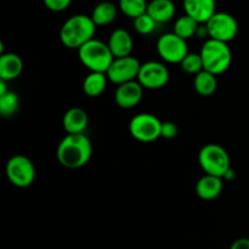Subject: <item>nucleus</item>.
<instances>
[{"label":"nucleus","mask_w":249,"mask_h":249,"mask_svg":"<svg viewBox=\"0 0 249 249\" xmlns=\"http://www.w3.org/2000/svg\"><path fill=\"white\" fill-rule=\"evenodd\" d=\"M92 156L90 139L83 134H67L60 141L56 151L58 163L68 169H78L89 163Z\"/></svg>","instance_id":"f257e3e1"},{"label":"nucleus","mask_w":249,"mask_h":249,"mask_svg":"<svg viewBox=\"0 0 249 249\" xmlns=\"http://www.w3.org/2000/svg\"><path fill=\"white\" fill-rule=\"evenodd\" d=\"M96 24L91 16L84 14L73 15L66 19L60 29V40L63 46L72 50H79L85 43L94 39Z\"/></svg>","instance_id":"f03ea898"},{"label":"nucleus","mask_w":249,"mask_h":249,"mask_svg":"<svg viewBox=\"0 0 249 249\" xmlns=\"http://www.w3.org/2000/svg\"><path fill=\"white\" fill-rule=\"evenodd\" d=\"M199 53L203 61V70L215 75L225 73L232 62V53L225 41L208 38L202 45Z\"/></svg>","instance_id":"7ed1b4c3"},{"label":"nucleus","mask_w":249,"mask_h":249,"mask_svg":"<svg viewBox=\"0 0 249 249\" xmlns=\"http://www.w3.org/2000/svg\"><path fill=\"white\" fill-rule=\"evenodd\" d=\"M78 57L82 65L90 72L102 73H107L114 60L108 44L95 38L85 43L78 50Z\"/></svg>","instance_id":"20e7f679"},{"label":"nucleus","mask_w":249,"mask_h":249,"mask_svg":"<svg viewBox=\"0 0 249 249\" xmlns=\"http://www.w3.org/2000/svg\"><path fill=\"white\" fill-rule=\"evenodd\" d=\"M198 163L206 174L223 178L231 168L230 156L223 146L207 143L198 153Z\"/></svg>","instance_id":"39448f33"},{"label":"nucleus","mask_w":249,"mask_h":249,"mask_svg":"<svg viewBox=\"0 0 249 249\" xmlns=\"http://www.w3.org/2000/svg\"><path fill=\"white\" fill-rule=\"evenodd\" d=\"M5 174L14 186L19 189L29 187L36 179V167L28 157L23 155L12 156L6 163Z\"/></svg>","instance_id":"423d86ee"},{"label":"nucleus","mask_w":249,"mask_h":249,"mask_svg":"<svg viewBox=\"0 0 249 249\" xmlns=\"http://www.w3.org/2000/svg\"><path fill=\"white\" fill-rule=\"evenodd\" d=\"M162 122L151 113H139L129 123V133L140 142H153L160 138Z\"/></svg>","instance_id":"0eeeda50"},{"label":"nucleus","mask_w":249,"mask_h":249,"mask_svg":"<svg viewBox=\"0 0 249 249\" xmlns=\"http://www.w3.org/2000/svg\"><path fill=\"white\" fill-rule=\"evenodd\" d=\"M204 26L208 32V38L225 41V43L233 40L238 33L237 19L229 12L216 11L204 23Z\"/></svg>","instance_id":"6e6552de"},{"label":"nucleus","mask_w":249,"mask_h":249,"mask_svg":"<svg viewBox=\"0 0 249 249\" xmlns=\"http://www.w3.org/2000/svg\"><path fill=\"white\" fill-rule=\"evenodd\" d=\"M156 49L160 57L167 63H180L190 53L187 40L177 36L174 32L160 36Z\"/></svg>","instance_id":"1a4fd4ad"},{"label":"nucleus","mask_w":249,"mask_h":249,"mask_svg":"<svg viewBox=\"0 0 249 249\" xmlns=\"http://www.w3.org/2000/svg\"><path fill=\"white\" fill-rule=\"evenodd\" d=\"M169 77V70L164 63L158 61H147L141 63L138 82L142 85L143 89L157 90L162 89L168 84Z\"/></svg>","instance_id":"9d476101"},{"label":"nucleus","mask_w":249,"mask_h":249,"mask_svg":"<svg viewBox=\"0 0 249 249\" xmlns=\"http://www.w3.org/2000/svg\"><path fill=\"white\" fill-rule=\"evenodd\" d=\"M140 67V61L131 55L124 56V57H114L106 74L109 82L116 85H121L123 83L138 79Z\"/></svg>","instance_id":"9b49d317"},{"label":"nucleus","mask_w":249,"mask_h":249,"mask_svg":"<svg viewBox=\"0 0 249 249\" xmlns=\"http://www.w3.org/2000/svg\"><path fill=\"white\" fill-rule=\"evenodd\" d=\"M143 87L136 80L118 85L114 92V102L123 109H130L138 106L142 100Z\"/></svg>","instance_id":"f8f14e48"},{"label":"nucleus","mask_w":249,"mask_h":249,"mask_svg":"<svg viewBox=\"0 0 249 249\" xmlns=\"http://www.w3.org/2000/svg\"><path fill=\"white\" fill-rule=\"evenodd\" d=\"M185 14L204 24L216 12L215 0H182Z\"/></svg>","instance_id":"ddd939ff"},{"label":"nucleus","mask_w":249,"mask_h":249,"mask_svg":"<svg viewBox=\"0 0 249 249\" xmlns=\"http://www.w3.org/2000/svg\"><path fill=\"white\" fill-rule=\"evenodd\" d=\"M224 189V179L223 178L215 177V175L204 174L201 179L197 181L196 194L203 201H213L218 198L221 195Z\"/></svg>","instance_id":"4468645a"},{"label":"nucleus","mask_w":249,"mask_h":249,"mask_svg":"<svg viewBox=\"0 0 249 249\" xmlns=\"http://www.w3.org/2000/svg\"><path fill=\"white\" fill-rule=\"evenodd\" d=\"M108 46L114 57H124L130 56L133 53L134 40L128 31L123 28L114 29L108 39Z\"/></svg>","instance_id":"2eb2a0df"},{"label":"nucleus","mask_w":249,"mask_h":249,"mask_svg":"<svg viewBox=\"0 0 249 249\" xmlns=\"http://www.w3.org/2000/svg\"><path fill=\"white\" fill-rule=\"evenodd\" d=\"M89 124L88 113L80 107H72L63 114L62 125L67 134H83Z\"/></svg>","instance_id":"dca6fc26"},{"label":"nucleus","mask_w":249,"mask_h":249,"mask_svg":"<svg viewBox=\"0 0 249 249\" xmlns=\"http://www.w3.org/2000/svg\"><path fill=\"white\" fill-rule=\"evenodd\" d=\"M23 71V61L21 56L14 53H4L0 55V79L11 82L21 75Z\"/></svg>","instance_id":"f3484780"},{"label":"nucleus","mask_w":249,"mask_h":249,"mask_svg":"<svg viewBox=\"0 0 249 249\" xmlns=\"http://www.w3.org/2000/svg\"><path fill=\"white\" fill-rule=\"evenodd\" d=\"M175 11V5L172 0H151L147 5V14L157 23L169 22L174 17Z\"/></svg>","instance_id":"a211bd4d"},{"label":"nucleus","mask_w":249,"mask_h":249,"mask_svg":"<svg viewBox=\"0 0 249 249\" xmlns=\"http://www.w3.org/2000/svg\"><path fill=\"white\" fill-rule=\"evenodd\" d=\"M108 77L106 73L90 72L83 82V91L88 97H97L106 90Z\"/></svg>","instance_id":"6ab92c4d"},{"label":"nucleus","mask_w":249,"mask_h":249,"mask_svg":"<svg viewBox=\"0 0 249 249\" xmlns=\"http://www.w3.org/2000/svg\"><path fill=\"white\" fill-rule=\"evenodd\" d=\"M194 88L199 96L209 97L214 95L218 88V80L216 75L208 71L203 70L197 73L194 78Z\"/></svg>","instance_id":"aec40b11"},{"label":"nucleus","mask_w":249,"mask_h":249,"mask_svg":"<svg viewBox=\"0 0 249 249\" xmlns=\"http://www.w3.org/2000/svg\"><path fill=\"white\" fill-rule=\"evenodd\" d=\"M118 15V7L111 1H101L94 7L91 12V18L96 26H107L111 24Z\"/></svg>","instance_id":"412c9836"},{"label":"nucleus","mask_w":249,"mask_h":249,"mask_svg":"<svg viewBox=\"0 0 249 249\" xmlns=\"http://www.w3.org/2000/svg\"><path fill=\"white\" fill-rule=\"evenodd\" d=\"M201 23L196 21L195 18H192L189 15H182L179 18L175 21L174 28H173V32H174L177 36H181L185 40H189L190 38H192L194 36H196L197 31H198Z\"/></svg>","instance_id":"4be33fe9"},{"label":"nucleus","mask_w":249,"mask_h":249,"mask_svg":"<svg viewBox=\"0 0 249 249\" xmlns=\"http://www.w3.org/2000/svg\"><path fill=\"white\" fill-rule=\"evenodd\" d=\"M147 5L146 0H119L118 2L122 14L133 19L147 12Z\"/></svg>","instance_id":"5701e85b"},{"label":"nucleus","mask_w":249,"mask_h":249,"mask_svg":"<svg viewBox=\"0 0 249 249\" xmlns=\"http://www.w3.org/2000/svg\"><path fill=\"white\" fill-rule=\"evenodd\" d=\"M19 97L15 91H9L0 95V114L2 117H11L18 111Z\"/></svg>","instance_id":"b1692460"},{"label":"nucleus","mask_w":249,"mask_h":249,"mask_svg":"<svg viewBox=\"0 0 249 249\" xmlns=\"http://www.w3.org/2000/svg\"><path fill=\"white\" fill-rule=\"evenodd\" d=\"M181 70L187 74L196 75L201 71H203V61H202L201 53H189L184 57V60L179 63Z\"/></svg>","instance_id":"393cba45"},{"label":"nucleus","mask_w":249,"mask_h":249,"mask_svg":"<svg viewBox=\"0 0 249 249\" xmlns=\"http://www.w3.org/2000/svg\"><path fill=\"white\" fill-rule=\"evenodd\" d=\"M156 26H157V22L147 12L134 18V29L139 34H141V36H148V34H151L155 31Z\"/></svg>","instance_id":"a878e982"},{"label":"nucleus","mask_w":249,"mask_h":249,"mask_svg":"<svg viewBox=\"0 0 249 249\" xmlns=\"http://www.w3.org/2000/svg\"><path fill=\"white\" fill-rule=\"evenodd\" d=\"M179 133V128H178L177 124L174 122H162V131H160V138L167 139V140H170V139H174L175 136Z\"/></svg>","instance_id":"bb28decb"},{"label":"nucleus","mask_w":249,"mask_h":249,"mask_svg":"<svg viewBox=\"0 0 249 249\" xmlns=\"http://www.w3.org/2000/svg\"><path fill=\"white\" fill-rule=\"evenodd\" d=\"M44 5L48 10L53 12L65 11L71 5L72 0H43Z\"/></svg>","instance_id":"cd10ccee"},{"label":"nucleus","mask_w":249,"mask_h":249,"mask_svg":"<svg viewBox=\"0 0 249 249\" xmlns=\"http://www.w3.org/2000/svg\"><path fill=\"white\" fill-rule=\"evenodd\" d=\"M230 249H249V238H237L230 246Z\"/></svg>","instance_id":"c85d7f7f"},{"label":"nucleus","mask_w":249,"mask_h":249,"mask_svg":"<svg viewBox=\"0 0 249 249\" xmlns=\"http://www.w3.org/2000/svg\"><path fill=\"white\" fill-rule=\"evenodd\" d=\"M7 91H9V89H7V82L0 79V95L6 94Z\"/></svg>","instance_id":"c756f323"}]
</instances>
